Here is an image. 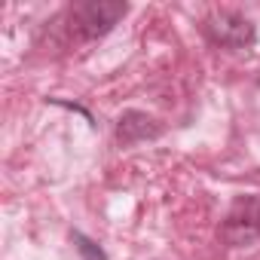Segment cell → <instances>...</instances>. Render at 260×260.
I'll return each instance as SVG.
<instances>
[{
  "label": "cell",
  "instance_id": "cell-5",
  "mask_svg": "<svg viewBox=\"0 0 260 260\" xmlns=\"http://www.w3.org/2000/svg\"><path fill=\"white\" fill-rule=\"evenodd\" d=\"M74 242H77V248H80V254H83V260H104V251L95 245V242H89L86 236H74Z\"/></svg>",
  "mask_w": 260,
  "mask_h": 260
},
{
  "label": "cell",
  "instance_id": "cell-3",
  "mask_svg": "<svg viewBox=\"0 0 260 260\" xmlns=\"http://www.w3.org/2000/svg\"><path fill=\"white\" fill-rule=\"evenodd\" d=\"M208 34H211V40H214L217 46L236 49V52L254 46V40H257V31H254L251 19L239 16V13H230V10L214 13V16L208 19Z\"/></svg>",
  "mask_w": 260,
  "mask_h": 260
},
{
  "label": "cell",
  "instance_id": "cell-1",
  "mask_svg": "<svg viewBox=\"0 0 260 260\" xmlns=\"http://www.w3.org/2000/svg\"><path fill=\"white\" fill-rule=\"evenodd\" d=\"M125 13H128L125 4H113V0H89V4L74 7L71 19H74V31L83 40H95V37H104Z\"/></svg>",
  "mask_w": 260,
  "mask_h": 260
},
{
  "label": "cell",
  "instance_id": "cell-2",
  "mask_svg": "<svg viewBox=\"0 0 260 260\" xmlns=\"http://www.w3.org/2000/svg\"><path fill=\"white\" fill-rule=\"evenodd\" d=\"M220 236L233 248L254 245L260 239V196H242V199H236V205L230 208V214L223 220Z\"/></svg>",
  "mask_w": 260,
  "mask_h": 260
},
{
  "label": "cell",
  "instance_id": "cell-4",
  "mask_svg": "<svg viewBox=\"0 0 260 260\" xmlns=\"http://www.w3.org/2000/svg\"><path fill=\"white\" fill-rule=\"evenodd\" d=\"M153 119H147L144 113H125L119 119V128H116V135L122 144H132L138 138H147V135H156V128L150 125Z\"/></svg>",
  "mask_w": 260,
  "mask_h": 260
}]
</instances>
